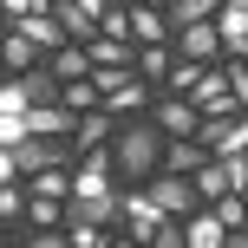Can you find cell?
Here are the masks:
<instances>
[{
  "label": "cell",
  "mask_w": 248,
  "mask_h": 248,
  "mask_svg": "<svg viewBox=\"0 0 248 248\" xmlns=\"http://www.w3.org/2000/svg\"><path fill=\"white\" fill-rule=\"evenodd\" d=\"M111 183H124V170H118V150H111V144L85 150V157L72 163V196H98V189H111Z\"/></svg>",
  "instance_id": "cell-3"
},
{
  "label": "cell",
  "mask_w": 248,
  "mask_h": 248,
  "mask_svg": "<svg viewBox=\"0 0 248 248\" xmlns=\"http://www.w3.org/2000/svg\"><path fill=\"white\" fill-rule=\"evenodd\" d=\"M229 78H235V98H242V111H248V59H229Z\"/></svg>",
  "instance_id": "cell-23"
},
{
  "label": "cell",
  "mask_w": 248,
  "mask_h": 248,
  "mask_svg": "<svg viewBox=\"0 0 248 248\" xmlns=\"http://www.w3.org/2000/svg\"><path fill=\"white\" fill-rule=\"evenodd\" d=\"M150 118H157L170 137H196V131H202V111H196V98H189V92H163V98L150 105Z\"/></svg>",
  "instance_id": "cell-6"
},
{
  "label": "cell",
  "mask_w": 248,
  "mask_h": 248,
  "mask_svg": "<svg viewBox=\"0 0 248 248\" xmlns=\"http://www.w3.org/2000/svg\"><path fill=\"white\" fill-rule=\"evenodd\" d=\"M46 65H52V72H59V78H85V72H92V52H85V46H78V39H65V46H59V52H52V59H46Z\"/></svg>",
  "instance_id": "cell-17"
},
{
  "label": "cell",
  "mask_w": 248,
  "mask_h": 248,
  "mask_svg": "<svg viewBox=\"0 0 248 248\" xmlns=\"http://www.w3.org/2000/svg\"><path fill=\"white\" fill-rule=\"evenodd\" d=\"M202 72H209L202 59H183V52H176V65H170V78H163V92H196Z\"/></svg>",
  "instance_id": "cell-21"
},
{
  "label": "cell",
  "mask_w": 248,
  "mask_h": 248,
  "mask_svg": "<svg viewBox=\"0 0 248 248\" xmlns=\"http://www.w3.org/2000/svg\"><path fill=\"white\" fill-rule=\"evenodd\" d=\"M144 189L157 196V209H163V216H196V209H202V189H196V176H183V170H157Z\"/></svg>",
  "instance_id": "cell-2"
},
{
  "label": "cell",
  "mask_w": 248,
  "mask_h": 248,
  "mask_svg": "<svg viewBox=\"0 0 248 248\" xmlns=\"http://www.w3.org/2000/svg\"><path fill=\"white\" fill-rule=\"evenodd\" d=\"M216 26H222V46H229V59H248V7L222 0V7H216Z\"/></svg>",
  "instance_id": "cell-12"
},
{
  "label": "cell",
  "mask_w": 248,
  "mask_h": 248,
  "mask_svg": "<svg viewBox=\"0 0 248 248\" xmlns=\"http://www.w3.org/2000/svg\"><path fill=\"white\" fill-rule=\"evenodd\" d=\"M163 222H170V216L157 209L150 189H124V235H131V242H157Z\"/></svg>",
  "instance_id": "cell-5"
},
{
  "label": "cell",
  "mask_w": 248,
  "mask_h": 248,
  "mask_svg": "<svg viewBox=\"0 0 248 248\" xmlns=\"http://www.w3.org/2000/svg\"><path fill=\"white\" fill-rule=\"evenodd\" d=\"M46 59H52V52L39 46V39H26L20 26L7 33V72H33V65H46Z\"/></svg>",
  "instance_id": "cell-15"
},
{
  "label": "cell",
  "mask_w": 248,
  "mask_h": 248,
  "mask_svg": "<svg viewBox=\"0 0 248 248\" xmlns=\"http://www.w3.org/2000/svg\"><path fill=\"white\" fill-rule=\"evenodd\" d=\"M183 229H189V248H229V222L216 216V202L196 209V216H183Z\"/></svg>",
  "instance_id": "cell-13"
},
{
  "label": "cell",
  "mask_w": 248,
  "mask_h": 248,
  "mask_svg": "<svg viewBox=\"0 0 248 248\" xmlns=\"http://www.w3.org/2000/svg\"><path fill=\"white\" fill-rule=\"evenodd\" d=\"M26 189H33V196H72V163H46V170H33Z\"/></svg>",
  "instance_id": "cell-16"
},
{
  "label": "cell",
  "mask_w": 248,
  "mask_h": 248,
  "mask_svg": "<svg viewBox=\"0 0 248 248\" xmlns=\"http://www.w3.org/2000/svg\"><path fill=\"white\" fill-rule=\"evenodd\" d=\"M196 189H202V202H222L229 189H235V183H229V163H222V157H209V163L196 170Z\"/></svg>",
  "instance_id": "cell-19"
},
{
  "label": "cell",
  "mask_w": 248,
  "mask_h": 248,
  "mask_svg": "<svg viewBox=\"0 0 248 248\" xmlns=\"http://www.w3.org/2000/svg\"><path fill=\"white\" fill-rule=\"evenodd\" d=\"M65 105H72V111H98V105H105V85H98V78H65Z\"/></svg>",
  "instance_id": "cell-20"
},
{
  "label": "cell",
  "mask_w": 248,
  "mask_h": 248,
  "mask_svg": "<svg viewBox=\"0 0 248 248\" xmlns=\"http://www.w3.org/2000/svg\"><path fill=\"white\" fill-rule=\"evenodd\" d=\"M78 157H85V150H98V144H111V137H118V118L111 111H105V105H98V111H78Z\"/></svg>",
  "instance_id": "cell-14"
},
{
  "label": "cell",
  "mask_w": 248,
  "mask_h": 248,
  "mask_svg": "<svg viewBox=\"0 0 248 248\" xmlns=\"http://www.w3.org/2000/svg\"><path fill=\"white\" fill-rule=\"evenodd\" d=\"M26 118V137H72L78 131V111H72V105H33V111H20Z\"/></svg>",
  "instance_id": "cell-9"
},
{
  "label": "cell",
  "mask_w": 248,
  "mask_h": 248,
  "mask_svg": "<svg viewBox=\"0 0 248 248\" xmlns=\"http://www.w3.org/2000/svg\"><path fill=\"white\" fill-rule=\"evenodd\" d=\"M163 144H170V131H163L157 118H118V137H111V150H118V170H124V183H150V176L163 170Z\"/></svg>",
  "instance_id": "cell-1"
},
{
  "label": "cell",
  "mask_w": 248,
  "mask_h": 248,
  "mask_svg": "<svg viewBox=\"0 0 248 248\" xmlns=\"http://www.w3.org/2000/svg\"><path fill=\"white\" fill-rule=\"evenodd\" d=\"M13 26H20L26 39H39V46H46V52H59L65 39H72V33H65V20H59V13H52V7H39V13H26V20H13Z\"/></svg>",
  "instance_id": "cell-11"
},
{
  "label": "cell",
  "mask_w": 248,
  "mask_h": 248,
  "mask_svg": "<svg viewBox=\"0 0 248 248\" xmlns=\"http://www.w3.org/2000/svg\"><path fill=\"white\" fill-rule=\"evenodd\" d=\"M189 98H196V111L202 118H222V111H242V98H235V78H229V65L216 59L209 72L196 78V92H189Z\"/></svg>",
  "instance_id": "cell-4"
},
{
  "label": "cell",
  "mask_w": 248,
  "mask_h": 248,
  "mask_svg": "<svg viewBox=\"0 0 248 248\" xmlns=\"http://www.w3.org/2000/svg\"><path fill=\"white\" fill-rule=\"evenodd\" d=\"M209 157H216V150L202 144V137H170V144H163V170H183V176H196Z\"/></svg>",
  "instance_id": "cell-10"
},
{
  "label": "cell",
  "mask_w": 248,
  "mask_h": 248,
  "mask_svg": "<svg viewBox=\"0 0 248 248\" xmlns=\"http://www.w3.org/2000/svg\"><path fill=\"white\" fill-rule=\"evenodd\" d=\"M150 105H157V92H150V78H144V72L118 78V85L105 92V111H111V118H144Z\"/></svg>",
  "instance_id": "cell-8"
},
{
  "label": "cell",
  "mask_w": 248,
  "mask_h": 248,
  "mask_svg": "<svg viewBox=\"0 0 248 248\" xmlns=\"http://www.w3.org/2000/svg\"><path fill=\"white\" fill-rule=\"evenodd\" d=\"M176 52H183V59H202V65L229 59V46H222V26H216V20H196V26H176Z\"/></svg>",
  "instance_id": "cell-7"
},
{
  "label": "cell",
  "mask_w": 248,
  "mask_h": 248,
  "mask_svg": "<svg viewBox=\"0 0 248 248\" xmlns=\"http://www.w3.org/2000/svg\"><path fill=\"white\" fill-rule=\"evenodd\" d=\"M235 7H248V0H235Z\"/></svg>",
  "instance_id": "cell-24"
},
{
  "label": "cell",
  "mask_w": 248,
  "mask_h": 248,
  "mask_svg": "<svg viewBox=\"0 0 248 248\" xmlns=\"http://www.w3.org/2000/svg\"><path fill=\"white\" fill-rule=\"evenodd\" d=\"M170 65H176V46H137V72H144L150 85H163Z\"/></svg>",
  "instance_id": "cell-18"
},
{
  "label": "cell",
  "mask_w": 248,
  "mask_h": 248,
  "mask_svg": "<svg viewBox=\"0 0 248 248\" xmlns=\"http://www.w3.org/2000/svg\"><path fill=\"white\" fill-rule=\"evenodd\" d=\"M216 7H222V0H170V20L196 26V20H216Z\"/></svg>",
  "instance_id": "cell-22"
}]
</instances>
